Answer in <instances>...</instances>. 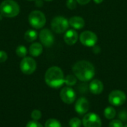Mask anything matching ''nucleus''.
I'll use <instances>...</instances> for the list:
<instances>
[{"mask_svg":"<svg viewBox=\"0 0 127 127\" xmlns=\"http://www.w3.org/2000/svg\"><path fill=\"white\" fill-rule=\"evenodd\" d=\"M28 21L33 28L39 29L45 26L46 23V18L42 12L39 10H33L29 14Z\"/></svg>","mask_w":127,"mask_h":127,"instance_id":"nucleus-4","label":"nucleus"},{"mask_svg":"<svg viewBox=\"0 0 127 127\" xmlns=\"http://www.w3.org/2000/svg\"><path fill=\"white\" fill-rule=\"evenodd\" d=\"M79 36L75 30H68L64 35V41L68 45H74L78 40Z\"/></svg>","mask_w":127,"mask_h":127,"instance_id":"nucleus-13","label":"nucleus"},{"mask_svg":"<svg viewBox=\"0 0 127 127\" xmlns=\"http://www.w3.org/2000/svg\"><path fill=\"white\" fill-rule=\"evenodd\" d=\"M68 22H69V25H71L72 28H74L76 30L82 29L85 26V20L81 16H72L69 19Z\"/></svg>","mask_w":127,"mask_h":127,"instance_id":"nucleus-15","label":"nucleus"},{"mask_svg":"<svg viewBox=\"0 0 127 127\" xmlns=\"http://www.w3.org/2000/svg\"><path fill=\"white\" fill-rule=\"evenodd\" d=\"M124 124L120 120H112L109 124V127H124Z\"/></svg>","mask_w":127,"mask_h":127,"instance_id":"nucleus-24","label":"nucleus"},{"mask_svg":"<svg viewBox=\"0 0 127 127\" xmlns=\"http://www.w3.org/2000/svg\"><path fill=\"white\" fill-rule=\"evenodd\" d=\"M26 127H43L41 124H39L37 121H29Z\"/></svg>","mask_w":127,"mask_h":127,"instance_id":"nucleus-26","label":"nucleus"},{"mask_svg":"<svg viewBox=\"0 0 127 127\" xmlns=\"http://www.w3.org/2000/svg\"><path fill=\"white\" fill-rule=\"evenodd\" d=\"M77 2L76 0H67L66 1V6L70 10H74L77 7Z\"/></svg>","mask_w":127,"mask_h":127,"instance_id":"nucleus-25","label":"nucleus"},{"mask_svg":"<svg viewBox=\"0 0 127 127\" xmlns=\"http://www.w3.org/2000/svg\"><path fill=\"white\" fill-rule=\"evenodd\" d=\"M45 80L46 84L54 89H58L65 83V77L62 69L57 66L49 68L45 72Z\"/></svg>","mask_w":127,"mask_h":127,"instance_id":"nucleus-2","label":"nucleus"},{"mask_svg":"<svg viewBox=\"0 0 127 127\" xmlns=\"http://www.w3.org/2000/svg\"><path fill=\"white\" fill-rule=\"evenodd\" d=\"M77 2L81 5H85V4H87L91 0H76Z\"/></svg>","mask_w":127,"mask_h":127,"instance_id":"nucleus-28","label":"nucleus"},{"mask_svg":"<svg viewBox=\"0 0 127 127\" xmlns=\"http://www.w3.org/2000/svg\"><path fill=\"white\" fill-rule=\"evenodd\" d=\"M61 100L66 104H71L76 99V93L73 89L69 86L64 87L60 94Z\"/></svg>","mask_w":127,"mask_h":127,"instance_id":"nucleus-10","label":"nucleus"},{"mask_svg":"<svg viewBox=\"0 0 127 127\" xmlns=\"http://www.w3.org/2000/svg\"><path fill=\"white\" fill-rule=\"evenodd\" d=\"M25 39L28 42H32L37 38V32L34 30H28L25 32L24 36Z\"/></svg>","mask_w":127,"mask_h":127,"instance_id":"nucleus-17","label":"nucleus"},{"mask_svg":"<svg viewBox=\"0 0 127 127\" xmlns=\"http://www.w3.org/2000/svg\"><path fill=\"white\" fill-rule=\"evenodd\" d=\"M19 6L13 0H5L0 4V13L7 18L16 16L19 13Z\"/></svg>","mask_w":127,"mask_h":127,"instance_id":"nucleus-3","label":"nucleus"},{"mask_svg":"<svg viewBox=\"0 0 127 127\" xmlns=\"http://www.w3.org/2000/svg\"><path fill=\"white\" fill-rule=\"evenodd\" d=\"M104 116L106 119L108 120H112L113 118H115V115H116V111L115 109L112 107V106H108L104 110Z\"/></svg>","mask_w":127,"mask_h":127,"instance_id":"nucleus-18","label":"nucleus"},{"mask_svg":"<svg viewBox=\"0 0 127 127\" xmlns=\"http://www.w3.org/2000/svg\"><path fill=\"white\" fill-rule=\"evenodd\" d=\"M82 121L78 118H73L69 121L70 127H80L82 125Z\"/></svg>","mask_w":127,"mask_h":127,"instance_id":"nucleus-22","label":"nucleus"},{"mask_svg":"<svg viewBox=\"0 0 127 127\" xmlns=\"http://www.w3.org/2000/svg\"><path fill=\"white\" fill-rule=\"evenodd\" d=\"M7 59V54L3 51H0V63H4Z\"/></svg>","mask_w":127,"mask_h":127,"instance_id":"nucleus-27","label":"nucleus"},{"mask_svg":"<svg viewBox=\"0 0 127 127\" xmlns=\"http://www.w3.org/2000/svg\"><path fill=\"white\" fill-rule=\"evenodd\" d=\"M36 68V63L31 57H25L20 63V69L25 74H31Z\"/></svg>","mask_w":127,"mask_h":127,"instance_id":"nucleus-9","label":"nucleus"},{"mask_svg":"<svg viewBox=\"0 0 127 127\" xmlns=\"http://www.w3.org/2000/svg\"><path fill=\"white\" fill-rule=\"evenodd\" d=\"M89 90L94 95H100L103 91V84L99 80H93L89 84Z\"/></svg>","mask_w":127,"mask_h":127,"instance_id":"nucleus-14","label":"nucleus"},{"mask_svg":"<svg viewBox=\"0 0 127 127\" xmlns=\"http://www.w3.org/2000/svg\"><path fill=\"white\" fill-rule=\"evenodd\" d=\"M28 53V50L25 46L24 45H19L16 49V54L19 57H25Z\"/></svg>","mask_w":127,"mask_h":127,"instance_id":"nucleus-20","label":"nucleus"},{"mask_svg":"<svg viewBox=\"0 0 127 127\" xmlns=\"http://www.w3.org/2000/svg\"><path fill=\"white\" fill-rule=\"evenodd\" d=\"M42 45L39 42L33 43L29 48L30 54L33 57H39L42 53Z\"/></svg>","mask_w":127,"mask_h":127,"instance_id":"nucleus-16","label":"nucleus"},{"mask_svg":"<svg viewBox=\"0 0 127 127\" xmlns=\"http://www.w3.org/2000/svg\"><path fill=\"white\" fill-rule=\"evenodd\" d=\"M124 127H127V125H125V126H124Z\"/></svg>","mask_w":127,"mask_h":127,"instance_id":"nucleus-33","label":"nucleus"},{"mask_svg":"<svg viewBox=\"0 0 127 127\" xmlns=\"http://www.w3.org/2000/svg\"><path fill=\"white\" fill-rule=\"evenodd\" d=\"M93 51H94V53L95 54H99L100 52V47L99 46H94V48H93Z\"/></svg>","mask_w":127,"mask_h":127,"instance_id":"nucleus-29","label":"nucleus"},{"mask_svg":"<svg viewBox=\"0 0 127 127\" xmlns=\"http://www.w3.org/2000/svg\"><path fill=\"white\" fill-rule=\"evenodd\" d=\"M39 40L41 42V43L45 46V47H51L54 42V35L52 33V32L47 28L42 29L39 35Z\"/></svg>","mask_w":127,"mask_h":127,"instance_id":"nucleus-11","label":"nucleus"},{"mask_svg":"<svg viewBox=\"0 0 127 127\" xmlns=\"http://www.w3.org/2000/svg\"><path fill=\"white\" fill-rule=\"evenodd\" d=\"M29 1H35V0H29Z\"/></svg>","mask_w":127,"mask_h":127,"instance_id":"nucleus-34","label":"nucleus"},{"mask_svg":"<svg viewBox=\"0 0 127 127\" xmlns=\"http://www.w3.org/2000/svg\"><path fill=\"white\" fill-rule=\"evenodd\" d=\"M45 127H62L60 122L56 119H48L45 124Z\"/></svg>","mask_w":127,"mask_h":127,"instance_id":"nucleus-21","label":"nucleus"},{"mask_svg":"<svg viewBox=\"0 0 127 127\" xmlns=\"http://www.w3.org/2000/svg\"><path fill=\"white\" fill-rule=\"evenodd\" d=\"M84 127H101L102 121L98 115L90 112L86 114L82 121Z\"/></svg>","mask_w":127,"mask_h":127,"instance_id":"nucleus-7","label":"nucleus"},{"mask_svg":"<svg viewBox=\"0 0 127 127\" xmlns=\"http://www.w3.org/2000/svg\"><path fill=\"white\" fill-rule=\"evenodd\" d=\"M75 77L83 82L91 80L95 74V68L92 63L86 60L77 62L72 67Z\"/></svg>","mask_w":127,"mask_h":127,"instance_id":"nucleus-1","label":"nucleus"},{"mask_svg":"<svg viewBox=\"0 0 127 127\" xmlns=\"http://www.w3.org/2000/svg\"><path fill=\"white\" fill-rule=\"evenodd\" d=\"M74 108H75V111L77 112V113L83 115L89 112V108H90V104H89V100L86 98L80 97L77 100Z\"/></svg>","mask_w":127,"mask_h":127,"instance_id":"nucleus-12","label":"nucleus"},{"mask_svg":"<svg viewBox=\"0 0 127 127\" xmlns=\"http://www.w3.org/2000/svg\"><path fill=\"white\" fill-rule=\"evenodd\" d=\"M77 78L74 74H68L65 77V83L68 86H73L77 83Z\"/></svg>","mask_w":127,"mask_h":127,"instance_id":"nucleus-19","label":"nucleus"},{"mask_svg":"<svg viewBox=\"0 0 127 127\" xmlns=\"http://www.w3.org/2000/svg\"><path fill=\"white\" fill-rule=\"evenodd\" d=\"M35 4H36V5L37 7H42V6L43 5V2H42V1H41V0H36Z\"/></svg>","mask_w":127,"mask_h":127,"instance_id":"nucleus-30","label":"nucleus"},{"mask_svg":"<svg viewBox=\"0 0 127 127\" xmlns=\"http://www.w3.org/2000/svg\"><path fill=\"white\" fill-rule=\"evenodd\" d=\"M41 117H42V113L38 109L33 110L31 113V118L33 119V121H38L41 118Z\"/></svg>","mask_w":127,"mask_h":127,"instance_id":"nucleus-23","label":"nucleus"},{"mask_svg":"<svg viewBox=\"0 0 127 127\" xmlns=\"http://www.w3.org/2000/svg\"><path fill=\"white\" fill-rule=\"evenodd\" d=\"M51 27L54 32L57 33H63L67 31L69 27V22L65 17L58 16L53 18L51 22Z\"/></svg>","mask_w":127,"mask_h":127,"instance_id":"nucleus-5","label":"nucleus"},{"mask_svg":"<svg viewBox=\"0 0 127 127\" xmlns=\"http://www.w3.org/2000/svg\"><path fill=\"white\" fill-rule=\"evenodd\" d=\"M97 39V36L90 31H85L80 35V42L87 47H94L96 45Z\"/></svg>","mask_w":127,"mask_h":127,"instance_id":"nucleus-6","label":"nucleus"},{"mask_svg":"<svg viewBox=\"0 0 127 127\" xmlns=\"http://www.w3.org/2000/svg\"><path fill=\"white\" fill-rule=\"evenodd\" d=\"M127 100L126 94L123 91L114 90L109 95V102L112 106H122Z\"/></svg>","mask_w":127,"mask_h":127,"instance_id":"nucleus-8","label":"nucleus"},{"mask_svg":"<svg viewBox=\"0 0 127 127\" xmlns=\"http://www.w3.org/2000/svg\"><path fill=\"white\" fill-rule=\"evenodd\" d=\"M96 4H100L103 1V0H93Z\"/></svg>","mask_w":127,"mask_h":127,"instance_id":"nucleus-31","label":"nucleus"},{"mask_svg":"<svg viewBox=\"0 0 127 127\" xmlns=\"http://www.w3.org/2000/svg\"><path fill=\"white\" fill-rule=\"evenodd\" d=\"M45 1H53V0H45Z\"/></svg>","mask_w":127,"mask_h":127,"instance_id":"nucleus-32","label":"nucleus"}]
</instances>
